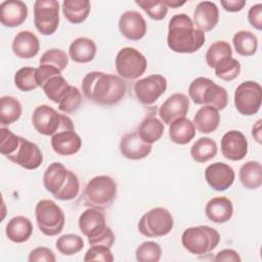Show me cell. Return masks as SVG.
<instances>
[{
	"label": "cell",
	"instance_id": "cell-1",
	"mask_svg": "<svg viewBox=\"0 0 262 262\" xmlns=\"http://www.w3.org/2000/svg\"><path fill=\"white\" fill-rule=\"evenodd\" d=\"M82 91L86 98L100 104L114 105L126 94L127 85L119 76L102 72H90L82 81Z\"/></svg>",
	"mask_w": 262,
	"mask_h": 262
},
{
	"label": "cell",
	"instance_id": "cell-2",
	"mask_svg": "<svg viewBox=\"0 0 262 262\" xmlns=\"http://www.w3.org/2000/svg\"><path fill=\"white\" fill-rule=\"evenodd\" d=\"M205 43V33L196 29L185 13L175 14L169 20L167 44L177 53H193Z\"/></svg>",
	"mask_w": 262,
	"mask_h": 262
},
{
	"label": "cell",
	"instance_id": "cell-3",
	"mask_svg": "<svg viewBox=\"0 0 262 262\" xmlns=\"http://www.w3.org/2000/svg\"><path fill=\"white\" fill-rule=\"evenodd\" d=\"M43 185L59 201H71L78 196L80 183L77 175L61 163H51L43 174Z\"/></svg>",
	"mask_w": 262,
	"mask_h": 262
},
{
	"label": "cell",
	"instance_id": "cell-4",
	"mask_svg": "<svg viewBox=\"0 0 262 262\" xmlns=\"http://www.w3.org/2000/svg\"><path fill=\"white\" fill-rule=\"evenodd\" d=\"M80 231L88 237L90 246H105L111 248L115 243V234L106 225L104 214L101 210L88 208L79 217Z\"/></svg>",
	"mask_w": 262,
	"mask_h": 262
},
{
	"label": "cell",
	"instance_id": "cell-5",
	"mask_svg": "<svg viewBox=\"0 0 262 262\" xmlns=\"http://www.w3.org/2000/svg\"><path fill=\"white\" fill-rule=\"evenodd\" d=\"M117 198V183L107 175L91 178L85 185L83 201L85 206L98 210L108 209Z\"/></svg>",
	"mask_w": 262,
	"mask_h": 262
},
{
	"label": "cell",
	"instance_id": "cell-6",
	"mask_svg": "<svg viewBox=\"0 0 262 262\" xmlns=\"http://www.w3.org/2000/svg\"><path fill=\"white\" fill-rule=\"evenodd\" d=\"M181 243L192 255L203 256L211 253L219 245L220 234L208 225L188 227L181 235Z\"/></svg>",
	"mask_w": 262,
	"mask_h": 262
},
{
	"label": "cell",
	"instance_id": "cell-7",
	"mask_svg": "<svg viewBox=\"0 0 262 262\" xmlns=\"http://www.w3.org/2000/svg\"><path fill=\"white\" fill-rule=\"evenodd\" d=\"M32 123L36 131L45 136H52L64 130H75L74 123L70 117L57 113L47 104L38 105L34 110Z\"/></svg>",
	"mask_w": 262,
	"mask_h": 262
},
{
	"label": "cell",
	"instance_id": "cell-8",
	"mask_svg": "<svg viewBox=\"0 0 262 262\" xmlns=\"http://www.w3.org/2000/svg\"><path fill=\"white\" fill-rule=\"evenodd\" d=\"M35 216L40 231L47 236L59 234L64 226V214L52 200H41L35 208Z\"/></svg>",
	"mask_w": 262,
	"mask_h": 262
},
{
	"label": "cell",
	"instance_id": "cell-9",
	"mask_svg": "<svg viewBox=\"0 0 262 262\" xmlns=\"http://www.w3.org/2000/svg\"><path fill=\"white\" fill-rule=\"evenodd\" d=\"M173 225L171 213L167 209L157 207L142 215L138 222V230L147 237H161L170 233Z\"/></svg>",
	"mask_w": 262,
	"mask_h": 262
},
{
	"label": "cell",
	"instance_id": "cell-10",
	"mask_svg": "<svg viewBox=\"0 0 262 262\" xmlns=\"http://www.w3.org/2000/svg\"><path fill=\"white\" fill-rule=\"evenodd\" d=\"M115 64L119 77L126 80H135L145 73L147 61L145 56L137 49L124 47L118 52Z\"/></svg>",
	"mask_w": 262,
	"mask_h": 262
},
{
	"label": "cell",
	"instance_id": "cell-11",
	"mask_svg": "<svg viewBox=\"0 0 262 262\" xmlns=\"http://www.w3.org/2000/svg\"><path fill=\"white\" fill-rule=\"evenodd\" d=\"M59 24V3L56 0H37L34 3V25L37 31L50 36Z\"/></svg>",
	"mask_w": 262,
	"mask_h": 262
},
{
	"label": "cell",
	"instance_id": "cell-12",
	"mask_svg": "<svg viewBox=\"0 0 262 262\" xmlns=\"http://www.w3.org/2000/svg\"><path fill=\"white\" fill-rule=\"evenodd\" d=\"M262 103V87L254 81L239 84L234 91V105L244 116H253L260 110Z\"/></svg>",
	"mask_w": 262,
	"mask_h": 262
},
{
	"label": "cell",
	"instance_id": "cell-13",
	"mask_svg": "<svg viewBox=\"0 0 262 262\" xmlns=\"http://www.w3.org/2000/svg\"><path fill=\"white\" fill-rule=\"evenodd\" d=\"M166 89L167 80L159 74L139 79L134 84V93L137 100L145 105L154 104L166 92Z\"/></svg>",
	"mask_w": 262,
	"mask_h": 262
},
{
	"label": "cell",
	"instance_id": "cell-14",
	"mask_svg": "<svg viewBox=\"0 0 262 262\" xmlns=\"http://www.w3.org/2000/svg\"><path fill=\"white\" fill-rule=\"evenodd\" d=\"M8 160L27 170H36L43 162V155L36 143L20 137L18 147Z\"/></svg>",
	"mask_w": 262,
	"mask_h": 262
},
{
	"label": "cell",
	"instance_id": "cell-15",
	"mask_svg": "<svg viewBox=\"0 0 262 262\" xmlns=\"http://www.w3.org/2000/svg\"><path fill=\"white\" fill-rule=\"evenodd\" d=\"M234 170L227 164L216 162L209 165L205 170V179L207 183L216 191L228 189L234 182Z\"/></svg>",
	"mask_w": 262,
	"mask_h": 262
},
{
	"label": "cell",
	"instance_id": "cell-16",
	"mask_svg": "<svg viewBox=\"0 0 262 262\" xmlns=\"http://www.w3.org/2000/svg\"><path fill=\"white\" fill-rule=\"evenodd\" d=\"M188 110V97L183 93H174L161 104L159 108V116L163 123L170 125L176 119L185 117Z\"/></svg>",
	"mask_w": 262,
	"mask_h": 262
},
{
	"label": "cell",
	"instance_id": "cell-17",
	"mask_svg": "<svg viewBox=\"0 0 262 262\" xmlns=\"http://www.w3.org/2000/svg\"><path fill=\"white\" fill-rule=\"evenodd\" d=\"M221 152L227 160L241 161L248 154V140L237 130L226 132L221 138Z\"/></svg>",
	"mask_w": 262,
	"mask_h": 262
},
{
	"label": "cell",
	"instance_id": "cell-18",
	"mask_svg": "<svg viewBox=\"0 0 262 262\" xmlns=\"http://www.w3.org/2000/svg\"><path fill=\"white\" fill-rule=\"evenodd\" d=\"M119 30L126 39L138 41L146 34V21L138 11L128 10L120 16Z\"/></svg>",
	"mask_w": 262,
	"mask_h": 262
},
{
	"label": "cell",
	"instance_id": "cell-19",
	"mask_svg": "<svg viewBox=\"0 0 262 262\" xmlns=\"http://www.w3.org/2000/svg\"><path fill=\"white\" fill-rule=\"evenodd\" d=\"M228 94L224 87L217 85L211 79H207L199 91L198 104L210 105L217 111H222L227 106Z\"/></svg>",
	"mask_w": 262,
	"mask_h": 262
},
{
	"label": "cell",
	"instance_id": "cell-20",
	"mask_svg": "<svg viewBox=\"0 0 262 262\" xmlns=\"http://www.w3.org/2000/svg\"><path fill=\"white\" fill-rule=\"evenodd\" d=\"M28 17V6L20 0H6L0 4V21L4 27L15 28Z\"/></svg>",
	"mask_w": 262,
	"mask_h": 262
},
{
	"label": "cell",
	"instance_id": "cell-21",
	"mask_svg": "<svg viewBox=\"0 0 262 262\" xmlns=\"http://www.w3.org/2000/svg\"><path fill=\"white\" fill-rule=\"evenodd\" d=\"M120 151L126 159L142 160L151 151V144L144 142L136 132L125 134L120 141Z\"/></svg>",
	"mask_w": 262,
	"mask_h": 262
},
{
	"label": "cell",
	"instance_id": "cell-22",
	"mask_svg": "<svg viewBox=\"0 0 262 262\" xmlns=\"http://www.w3.org/2000/svg\"><path fill=\"white\" fill-rule=\"evenodd\" d=\"M219 20V10L217 5L211 1L200 2L193 11V25L202 32L212 31Z\"/></svg>",
	"mask_w": 262,
	"mask_h": 262
},
{
	"label": "cell",
	"instance_id": "cell-23",
	"mask_svg": "<svg viewBox=\"0 0 262 262\" xmlns=\"http://www.w3.org/2000/svg\"><path fill=\"white\" fill-rule=\"evenodd\" d=\"M11 48L16 57L30 59L38 54L40 42L33 32L20 31L13 38Z\"/></svg>",
	"mask_w": 262,
	"mask_h": 262
},
{
	"label": "cell",
	"instance_id": "cell-24",
	"mask_svg": "<svg viewBox=\"0 0 262 262\" xmlns=\"http://www.w3.org/2000/svg\"><path fill=\"white\" fill-rule=\"evenodd\" d=\"M51 146L59 156H73L80 150L82 139L75 130H64L51 136Z\"/></svg>",
	"mask_w": 262,
	"mask_h": 262
},
{
	"label": "cell",
	"instance_id": "cell-25",
	"mask_svg": "<svg viewBox=\"0 0 262 262\" xmlns=\"http://www.w3.org/2000/svg\"><path fill=\"white\" fill-rule=\"evenodd\" d=\"M205 213L210 221L214 223H225L232 217L233 205L225 196H215L207 203Z\"/></svg>",
	"mask_w": 262,
	"mask_h": 262
},
{
	"label": "cell",
	"instance_id": "cell-26",
	"mask_svg": "<svg viewBox=\"0 0 262 262\" xmlns=\"http://www.w3.org/2000/svg\"><path fill=\"white\" fill-rule=\"evenodd\" d=\"M96 54V44L92 39L79 37L75 39L69 47V55L73 61L87 63L94 59Z\"/></svg>",
	"mask_w": 262,
	"mask_h": 262
},
{
	"label": "cell",
	"instance_id": "cell-27",
	"mask_svg": "<svg viewBox=\"0 0 262 262\" xmlns=\"http://www.w3.org/2000/svg\"><path fill=\"white\" fill-rule=\"evenodd\" d=\"M5 233L9 241L21 244L31 237L33 233V224L31 220L25 216H15L8 221Z\"/></svg>",
	"mask_w": 262,
	"mask_h": 262
},
{
	"label": "cell",
	"instance_id": "cell-28",
	"mask_svg": "<svg viewBox=\"0 0 262 262\" xmlns=\"http://www.w3.org/2000/svg\"><path fill=\"white\" fill-rule=\"evenodd\" d=\"M193 125L203 134L214 132L220 123L219 111L210 105L202 106L193 117Z\"/></svg>",
	"mask_w": 262,
	"mask_h": 262
},
{
	"label": "cell",
	"instance_id": "cell-29",
	"mask_svg": "<svg viewBox=\"0 0 262 262\" xmlns=\"http://www.w3.org/2000/svg\"><path fill=\"white\" fill-rule=\"evenodd\" d=\"M169 126V137L176 144H187L195 135L193 123L185 117L176 119Z\"/></svg>",
	"mask_w": 262,
	"mask_h": 262
},
{
	"label": "cell",
	"instance_id": "cell-30",
	"mask_svg": "<svg viewBox=\"0 0 262 262\" xmlns=\"http://www.w3.org/2000/svg\"><path fill=\"white\" fill-rule=\"evenodd\" d=\"M61 9L68 21L79 25L87 19L91 5L88 0H64Z\"/></svg>",
	"mask_w": 262,
	"mask_h": 262
},
{
	"label": "cell",
	"instance_id": "cell-31",
	"mask_svg": "<svg viewBox=\"0 0 262 262\" xmlns=\"http://www.w3.org/2000/svg\"><path fill=\"white\" fill-rule=\"evenodd\" d=\"M239 180L244 187L257 189L262 185V166L258 161H249L239 169Z\"/></svg>",
	"mask_w": 262,
	"mask_h": 262
},
{
	"label": "cell",
	"instance_id": "cell-32",
	"mask_svg": "<svg viewBox=\"0 0 262 262\" xmlns=\"http://www.w3.org/2000/svg\"><path fill=\"white\" fill-rule=\"evenodd\" d=\"M137 133L144 142L152 144L162 137L164 124L156 117H146L138 126Z\"/></svg>",
	"mask_w": 262,
	"mask_h": 262
},
{
	"label": "cell",
	"instance_id": "cell-33",
	"mask_svg": "<svg viewBox=\"0 0 262 262\" xmlns=\"http://www.w3.org/2000/svg\"><path fill=\"white\" fill-rule=\"evenodd\" d=\"M232 43L236 53L242 56H252L258 49V39L250 31H238L233 35Z\"/></svg>",
	"mask_w": 262,
	"mask_h": 262
},
{
	"label": "cell",
	"instance_id": "cell-34",
	"mask_svg": "<svg viewBox=\"0 0 262 262\" xmlns=\"http://www.w3.org/2000/svg\"><path fill=\"white\" fill-rule=\"evenodd\" d=\"M21 104L13 96H2L0 98V123L10 125L16 122L21 116Z\"/></svg>",
	"mask_w": 262,
	"mask_h": 262
},
{
	"label": "cell",
	"instance_id": "cell-35",
	"mask_svg": "<svg viewBox=\"0 0 262 262\" xmlns=\"http://www.w3.org/2000/svg\"><path fill=\"white\" fill-rule=\"evenodd\" d=\"M217 155V144L210 137H201L190 148V156L196 163H206Z\"/></svg>",
	"mask_w": 262,
	"mask_h": 262
},
{
	"label": "cell",
	"instance_id": "cell-36",
	"mask_svg": "<svg viewBox=\"0 0 262 262\" xmlns=\"http://www.w3.org/2000/svg\"><path fill=\"white\" fill-rule=\"evenodd\" d=\"M70 87L71 85L62 77V75H57L49 78L41 86L45 95L55 103L59 102V100L64 96Z\"/></svg>",
	"mask_w": 262,
	"mask_h": 262
},
{
	"label": "cell",
	"instance_id": "cell-37",
	"mask_svg": "<svg viewBox=\"0 0 262 262\" xmlns=\"http://www.w3.org/2000/svg\"><path fill=\"white\" fill-rule=\"evenodd\" d=\"M232 57V49L226 41H216L208 48L205 58L209 68L214 69L215 66L222 59Z\"/></svg>",
	"mask_w": 262,
	"mask_h": 262
},
{
	"label": "cell",
	"instance_id": "cell-38",
	"mask_svg": "<svg viewBox=\"0 0 262 262\" xmlns=\"http://www.w3.org/2000/svg\"><path fill=\"white\" fill-rule=\"evenodd\" d=\"M14 84L20 91L29 92L39 87L37 81V69L32 67H24L14 75Z\"/></svg>",
	"mask_w": 262,
	"mask_h": 262
},
{
	"label": "cell",
	"instance_id": "cell-39",
	"mask_svg": "<svg viewBox=\"0 0 262 262\" xmlns=\"http://www.w3.org/2000/svg\"><path fill=\"white\" fill-rule=\"evenodd\" d=\"M55 247L60 254L64 256H73L84 248V241L78 234L68 233L57 238Z\"/></svg>",
	"mask_w": 262,
	"mask_h": 262
},
{
	"label": "cell",
	"instance_id": "cell-40",
	"mask_svg": "<svg viewBox=\"0 0 262 262\" xmlns=\"http://www.w3.org/2000/svg\"><path fill=\"white\" fill-rule=\"evenodd\" d=\"M215 75L223 81H232L241 73V63L237 59L227 57L220 60L214 68Z\"/></svg>",
	"mask_w": 262,
	"mask_h": 262
},
{
	"label": "cell",
	"instance_id": "cell-41",
	"mask_svg": "<svg viewBox=\"0 0 262 262\" xmlns=\"http://www.w3.org/2000/svg\"><path fill=\"white\" fill-rule=\"evenodd\" d=\"M162 256L161 246L156 242H143L135 251L136 260L139 262H158Z\"/></svg>",
	"mask_w": 262,
	"mask_h": 262
},
{
	"label": "cell",
	"instance_id": "cell-42",
	"mask_svg": "<svg viewBox=\"0 0 262 262\" xmlns=\"http://www.w3.org/2000/svg\"><path fill=\"white\" fill-rule=\"evenodd\" d=\"M83 102V97L80 90L77 87L71 86L64 96L59 100L58 110L66 113L72 114L79 110Z\"/></svg>",
	"mask_w": 262,
	"mask_h": 262
},
{
	"label": "cell",
	"instance_id": "cell-43",
	"mask_svg": "<svg viewBox=\"0 0 262 262\" xmlns=\"http://www.w3.org/2000/svg\"><path fill=\"white\" fill-rule=\"evenodd\" d=\"M135 3L155 20L164 19L168 13V7L163 0H135Z\"/></svg>",
	"mask_w": 262,
	"mask_h": 262
},
{
	"label": "cell",
	"instance_id": "cell-44",
	"mask_svg": "<svg viewBox=\"0 0 262 262\" xmlns=\"http://www.w3.org/2000/svg\"><path fill=\"white\" fill-rule=\"evenodd\" d=\"M69 63V57L67 53L57 48H51L45 51L40 57L39 64H47L58 69L59 71H63Z\"/></svg>",
	"mask_w": 262,
	"mask_h": 262
},
{
	"label": "cell",
	"instance_id": "cell-45",
	"mask_svg": "<svg viewBox=\"0 0 262 262\" xmlns=\"http://www.w3.org/2000/svg\"><path fill=\"white\" fill-rule=\"evenodd\" d=\"M1 139H0V152L6 159L14 154L20 142V136L15 135L9 129L2 127L0 129Z\"/></svg>",
	"mask_w": 262,
	"mask_h": 262
},
{
	"label": "cell",
	"instance_id": "cell-46",
	"mask_svg": "<svg viewBox=\"0 0 262 262\" xmlns=\"http://www.w3.org/2000/svg\"><path fill=\"white\" fill-rule=\"evenodd\" d=\"M84 261H102V262H113L114 256L112 254L111 248L97 245L91 246V248L86 252L84 256Z\"/></svg>",
	"mask_w": 262,
	"mask_h": 262
},
{
	"label": "cell",
	"instance_id": "cell-47",
	"mask_svg": "<svg viewBox=\"0 0 262 262\" xmlns=\"http://www.w3.org/2000/svg\"><path fill=\"white\" fill-rule=\"evenodd\" d=\"M28 260L30 262H55L56 259L53 252L50 249L45 247H38L30 252Z\"/></svg>",
	"mask_w": 262,
	"mask_h": 262
},
{
	"label": "cell",
	"instance_id": "cell-48",
	"mask_svg": "<svg viewBox=\"0 0 262 262\" xmlns=\"http://www.w3.org/2000/svg\"><path fill=\"white\" fill-rule=\"evenodd\" d=\"M248 20L256 30H262V4L257 3L252 5L248 11Z\"/></svg>",
	"mask_w": 262,
	"mask_h": 262
},
{
	"label": "cell",
	"instance_id": "cell-49",
	"mask_svg": "<svg viewBox=\"0 0 262 262\" xmlns=\"http://www.w3.org/2000/svg\"><path fill=\"white\" fill-rule=\"evenodd\" d=\"M215 261L217 262H222V261H227V262H241L242 259L238 255V253L232 249H224L219 251L215 258Z\"/></svg>",
	"mask_w": 262,
	"mask_h": 262
},
{
	"label": "cell",
	"instance_id": "cell-50",
	"mask_svg": "<svg viewBox=\"0 0 262 262\" xmlns=\"http://www.w3.org/2000/svg\"><path fill=\"white\" fill-rule=\"evenodd\" d=\"M220 3L223 9L228 12L241 11L246 5L245 0H221Z\"/></svg>",
	"mask_w": 262,
	"mask_h": 262
},
{
	"label": "cell",
	"instance_id": "cell-51",
	"mask_svg": "<svg viewBox=\"0 0 262 262\" xmlns=\"http://www.w3.org/2000/svg\"><path fill=\"white\" fill-rule=\"evenodd\" d=\"M261 120H258L252 128V135L258 143H261Z\"/></svg>",
	"mask_w": 262,
	"mask_h": 262
},
{
	"label": "cell",
	"instance_id": "cell-52",
	"mask_svg": "<svg viewBox=\"0 0 262 262\" xmlns=\"http://www.w3.org/2000/svg\"><path fill=\"white\" fill-rule=\"evenodd\" d=\"M165 5L169 8V7H172V8H177V7H180L182 5H184L186 3V1H179V0H163Z\"/></svg>",
	"mask_w": 262,
	"mask_h": 262
}]
</instances>
